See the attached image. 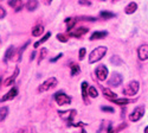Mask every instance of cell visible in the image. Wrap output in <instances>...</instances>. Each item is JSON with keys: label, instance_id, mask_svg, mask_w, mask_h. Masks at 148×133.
Wrapping results in <instances>:
<instances>
[{"label": "cell", "instance_id": "obj_7", "mask_svg": "<svg viewBox=\"0 0 148 133\" xmlns=\"http://www.w3.org/2000/svg\"><path fill=\"white\" fill-rule=\"evenodd\" d=\"M53 98H55V101L57 102V105H59V106H64V105L71 103V98L69 95H66L65 93H63V92L56 93Z\"/></svg>", "mask_w": 148, "mask_h": 133}, {"label": "cell", "instance_id": "obj_21", "mask_svg": "<svg viewBox=\"0 0 148 133\" xmlns=\"http://www.w3.org/2000/svg\"><path fill=\"white\" fill-rule=\"evenodd\" d=\"M44 33V26L43 25H36L32 29V36L33 37H40V34Z\"/></svg>", "mask_w": 148, "mask_h": 133}, {"label": "cell", "instance_id": "obj_45", "mask_svg": "<svg viewBox=\"0 0 148 133\" xmlns=\"http://www.w3.org/2000/svg\"><path fill=\"white\" fill-rule=\"evenodd\" d=\"M101 1H106V0H101Z\"/></svg>", "mask_w": 148, "mask_h": 133}, {"label": "cell", "instance_id": "obj_12", "mask_svg": "<svg viewBox=\"0 0 148 133\" xmlns=\"http://www.w3.org/2000/svg\"><path fill=\"white\" fill-rule=\"evenodd\" d=\"M18 75H19V68L17 67V68L14 69V72H13V74H12L10 77H7V79L5 80L4 86H5V87H11V86H13L14 82H16V80H17V77H18Z\"/></svg>", "mask_w": 148, "mask_h": 133}, {"label": "cell", "instance_id": "obj_38", "mask_svg": "<svg viewBox=\"0 0 148 133\" xmlns=\"http://www.w3.org/2000/svg\"><path fill=\"white\" fill-rule=\"evenodd\" d=\"M107 133H115V130L113 128V125L112 124H109V126L107 128Z\"/></svg>", "mask_w": 148, "mask_h": 133}, {"label": "cell", "instance_id": "obj_9", "mask_svg": "<svg viewBox=\"0 0 148 133\" xmlns=\"http://www.w3.org/2000/svg\"><path fill=\"white\" fill-rule=\"evenodd\" d=\"M89 29L85 26H81V28H73L71 31H69V36L70 37H82L85 33H88Z\"/></svg>", "mask_w": 148, "mask_h": 133}, {"label": "cell", "instance_id": "obj_27", "mask_svg": "<svg viewBox=\"0 0 148 133\" xmlns=\"http://www.w3.org/2000/svg\"><path fill=\"white\" fill-rule=\"evenodd\" d=\"M115 16H116L115 13H113V12H109V11H102L100 13V17L103 18V19H112Z\"/></svg>", "mask_w": 148, "mask_h": 133}, {"label": "cell", "instance_id": "obj_31", "mask_svg": "<svg viewBox=\"0 0 148 133\" xmlns=\"http://www.w3.org/2000/svg\"><path fill=\"white\" fill-rule=\"evenodd\" d=\"M77 20H87V21H95L96 18L95 17H90V16H81L76 18Z\"/></svg>", "mask_w": 148, "mask_h": 133}, {"label": "cell", "instance_id": "obj_42", "mask_svg": "<svg viewBox=\"0 0 148 133\" xmlns=\"http://www.w3.org/2000/svg\"><path fill=\"white\" fill-rule=\"evenodd\" d=\"M81 133H87V132H85V130H84V128H82V132H81Z\"/></svg>", "mask_w": 148, "mask_h": 133}, {"label": "cell", "instance_id": "obj_22", "mask_svg": "<svg viewBox=\"0 0 148 133\" xmlns=\"http://www.w3.org/2000/svg\"><path fill=\"white\" fill-rule=\"evenodd\" d=\"M77 21H78V20H77L76 18H66V19H65V23L68 24V28H66L68 32L71 31L73 28H75V25H76Z\"/></svg>", "mask_w": 148, "mask_h": 133}, {"label": "cell", "instance_id": "obj_25", "mask_svg": "<svg viewBox=\"0 0 148 133\" xmlns=\"http://www.w3.org/2000/svg\"><path fill=\"white\" fill-rule=\"evenodd\" d=\"M70 69H71V76H75V75H77V74L81 72V68L76 63H71L70 64Z\"/></svg>", "mask_w": 148, "mask_h": 133}, {"label": "cell", "instance_id": "obj_40", "mask_svg": "<svg viewBox=\"0 0 148 133\" xmlns=\"http://www.w3.org/2000/svg\"><path fill=\"white\" fill-rule=\"evenodd\" d=\"M34 56H36V52H32V55H31V57H30V61H33V59H34Z\"/></svg>", "mask_w": 148, "mask_h": 133}, {"label": "cell", "instance_id": "obj_35", "mask_svg": "<svg viewBox=\"0 0 148 133\" xmlns=\"http://www.w3.org/2000/svg\"><path fill=\"white\" fill-rule=\"evenodd\" d=\"M6 14H7L6 10H5L3 6H0V20H1V19H4V18L6 17Z\"/></svg>", "mask_w": 148, "mask_h": 133}, {"label": "cell", "instance_id": "obj_15", "mask_svg": "<svg viewBox=\"0 0 148 133\" xmlns=\"http://www.w3.org/2000/svg\"><path fill=\"white\" fill-rule=\"evenodd\" d=\"M102 93L104 95V98L108 99V100H114V99H117V95L113 92V90H110L109 88H106V87H102Z\"/></svg>", "mask_w": 148, "mask_h": 133}, {"label": "cell", "instance_id": "obj_19", "mask_svg": "<svg viewBox=\"0 0 148 133\" xmlns=\"http://www.w3.org/2000/svg\"><path fill=\"white\" fill-rule=\"evenodd\" d=\"M50 37H51V32H46V33L43 36V37H42L39 41H37V42L33 44V48H34V49H37V48H39L43 43H45V42H46L49 38H50Z\"/></svg>", "mask_w": 148, "mask_h": 133}, {"label": "cell", "instance_id": "obj_26", "mask_svg": "<svg viewBox=\"0 0 148 133\" xmlns=\"http://www.w3.org/2000/svg\"><path fill=\"white\" fill-rule=\"evenodd\" d=\"M47 49L46 48H42L40 49V52H39V57H38V64H40L44 59H45V57L47 56Z\"/></svg>", "mask_w": 148, "mask_h": 133}, {"label": "cell", "instance_id": "obj_39", "mask_svg": "<svg viewBox=\"0 0 148 133\" xmlns=\"http://www.w3.org/2000/svg\"><path fill=\"white\" fill-rule=\"evenodd\" d=\"M42 1H43V4H45V5H51L52 0H42Z\"/></svg>", "mask_w": 148, "mask_h": 133}, {"label": "cell", "instance_id": "obj_23", "mask_svg": "<svg viewBox=\"0 0 148 133\" xmlns=\"http://www.w3.org/2000/svg\"><path fill=\"white\" fill-rule=\"evenodd\" d=\"M7 115H8V107H6V106L0 107V123L4 121L7 118Z\"/></svg>", "mask_w": 148, "mask_h": 133}, {"label": "cell", "instance_id": "obj_36", "mask_svg": "<svg viewBox=\"0 0 148 133\" xmlns=\"http://www.w3.org/2000/svg\"><path fill=\"white\" fill-rule=\"evenodd\" d=\"M78 4L79 5H83V6H90L91 5V3L89 1V0H79Z\"/></svg>", "mask_w": 148, "mask_h": 133}, {"label": "cell", "instance_id": "obj_37", "mask_svg": "<svg viewBox=\"0 0 148 133\" xmlns=\"http://www.w3.org/2000/svg\"><path fill=\"white\" fill-rule=\"evenodd\" d=\"M62 57H63V54H59V55L55 56L53 58H51V59H50V62H51V63H55L56 61H58V59H59V58H62Z\"/></svg>", "mask_w": 148, "mask_h": 133}, {"label": "cell", "instance_id": "obj_33", "mask_svg": "<svg viewBox=\"0 0 148 133\" xmlns=\"http://www.w3.org/2000/svg\"><path fill=\"white\" fill-rule=\"evenodd\" d=\"M57 39L59 42H62V43H66L68 42V37H66L65 34H62V33H58L57 34Z\"/></svg>", "mask_w": 148, "mask_h": 133}, {"label": "cell", "instance_id": "obj_16", "mask_svg": "<svg viewBox=\"0 0 148 133\" xmlns=\"http://www.w3.org/2000/svg\"><path fill=\"white\" fill-rule=\"evenodd\" d=\"M14 54H16V48L13 45L8 46L6 52H5V56H4V61L5 62H8L10 59H12V57H14Z\"/></svg>", "mask_w": 148, "mask_h": 133}, {"label": "cell", "instance_id": "obj_34", "mask_svg": "<svg viewBox=\"0 0 148 133\" xmlns=\"http://www.w3.org/2000/svg\"><path fill=\"white\" fill-rule=\"evenodd\" d=\"M101 110L103 112H108V113H114V108L113 107H109V106H102Z\"/></svg>", "mask_w": 148, "mask_h": 133}, {"label": "cell", "instance_id": "obj_3", "mask_svg": "<svg viewBox=\"0 0 148 133\" xmlns=\"http://www.w3.org/2000/svg\"><path fill=\"white\" fill-rule=\"evenodd\" d=\"M139 89H140L139 81H130L126 86V88L123 89V94L126 96H135L139 93Z\"/></svg>", "mask_w": 148, "mask_h": 133}, {"label": "cell", "instance_id": "obj_5", "mask_svg": "<svg viewBox=\"0 0 148 133\" xmlns=\"http://www.w3.org/2000/svg\"><path fill=\"white\" fill-rule=\"evenodd\" d=\"M95 75H96L98 81L103 82V81L107 80V77L109 75V70L104 64H100V65H97L96 69H95Z\"/></svg>", "mask_w": 148, "mask_h": 133}, {"label": "cell", "instance_id": "obj_18", "mask_svg": "<svg viewBox=\"0 0 148 133\" xmlns=\"http://www.w3.org/2000/svg\"><path fill=\"white\" fill-rule=\"evenodd\" d=\"M136 10H138V4L134 3V1H132V3H129V4L125 7V13H126V14H133V13H135V12H136Z\"/></svg>", "mask_w": 148, "mask_h": 133}, {"label": "cell", "instance_id": "obj_44", "mask_svg": "<svg viewBox=\"0 0 148 133\" xmlns=\"http://www.w3.org/2000/svg\"><path fill=\"white\" fill-rule=\"evenodd\" d=\"M1 82H3V79H1V77H0V86H1Z\"/></svg>", "mask_w": 148, "mask_h": 133}, {"label": "cell", "instance_id": "obj_41", "mask_svg": "<svg viewBox=\"0 0 148 133\" xmlns=\"http://www.w3.org/2000/svg\"><path fill=\"white\" fill-rule=\"evenodd\" d=\"M145 133H148V126L145 127Z\"/></svg>", "mask_w": 148, "mask_h": 133}, {"label": "cell", "instance_id": "obj_13", "mask_svg": "<svg viewBox=\"0 0 148 133\" xmlns=\"http://www.w3.org/2000/svg\"><path fill=\"white\" fill-rule=\"evenodd\" d=\"M89 84L87 83V82H82V98H83V102L85 103V105H89V99H88V96H89V94H88V87Z\"/></svg>", "mask_w": 148, "mask_h": 133}, {"label": "cell", "instance_id": "obj_10", "mask_svg": "<svg viewBox=\"0 0 148 133\" xmlns=\"http://www.w3.org/2000/svg\"><path fill=\"white\" fill-rule=\"evenodd\" d=\"M17 95H18V88L17 87H13L11 90H8L1 99H0V102H6V101H11V100H13L17 98Z\"/></svg>", "mask_w": 148, "mask_h": 133}, {"label": "cell", "instance_id": "obj_14", "mask_svg": "<svg viewBox=\"0 0 148 133\" xmlns=\"http://www.w3.org/2000/svg\"><path fill=\"white\" fill-rule=\"evenodd\" d=\"M8 5L13 8L16 12H19L23 8V6H24L23 0H8Z\"/></svg>", "mask_w": 148, "mask_h": 133}, {"label": "cell", "instance_id": "obj_28", "mask_svg": "<svg viewBox=\"0 0 148 133\" xmlns=\"http://www.w3.org/2000/svg\"><path fill=\"white\" fill-rule=\"evenodd\" d=\"M88 94H89L90 98L95 99V98H97V96H98V90H97V88H95L94 86H90V87L88 88Z\"/></svg>", "mask_w": 148, "mask_h": 133}, {"label": "cell", "instance_id": "obj_32", "mask_svg": "<svg viewBox=\"0 0 148 133\" xmlns=\"http://www.w3.org/2000/svg\"><path fill=\"white\" fill-rule=\"evenodd\" d=\"M85 54H87V50H85V48H81V49H79V54H78L79 61H83L84 57H85Z\"/></svg>", "mask_w": 148, "mask_h": 133}, {"label": "cell", "instance_id": "obj_20", "mask_svg": "<svg viewBox=\"0 0 148 133\" xmlns=\"http://www.w3.org/2000/svg\"><path fill=\"white\" fill-rule=\"evenodd\" d=\"M38 1L37 0H27V3H26V10L30 11V12H33L37 10V7H38Z\"/></svg>", "mask_w": 148, "mask_h": 133}, {"label": "cell", "instance_id": "obj_17", "mask_svg": "<svg viewBox=\"0 0 148 133\" xmlns=\"http://www.w3.org/2000/svg\"><path fill=\"white\" fill-rule=\"evenodd\" d=\"M108 36L107 31H96L90 36V41H97V39H103Z\"/></svg>", "mask_w": 148, "mask_h": 133}, {"label": "cell", "instance_id": "obj_6", "mask_svg": "<svg viewBox=\"0 0 148 133\" xmlns=\"http://www.w3.org/2000/svg\"><path fill=\"white\" fill-rule=\"evenodd\" d=\"M77 114V111L76 110H69V111H58V115L62 120H64L66 124H70L72 123L73 118L76 116Z\"/></svg>", "mask_w": 148, "mask_h": 133}, {"label": "cell", "instance_id": "obj_11", "mask_svg": "<svg viewBox=\"0 0 148 133\" xmlns=\"http://www.w3.org/2000/svg\"><path fill=\"white\" fill-rule=\"evenodd\" d=\"M138 57L140 61H147L148 59V44H142L138 48Z\"/></svg>", "mask_w": 148, "mask_h": 133}, {"label": "cell", "instance_id": "obj_29", "mask_svg": "<svg viewBox=\"0 0 148 133\" xmlns=\"http://www.w3.org/2000/svg\"><path fill=\"white\" fill-rule=\"evenodd\" d=\"M29 44H30V42H26L25 44H24V45L21 46V49H20V50L18 51V55H17V58H16V61H17V62H19V61H20V59H21L23 52H24V51H25V49H26V48L29 46Z\"/></svg>", "mask_w": 148, "mask_h": 133}, {"label": "cell", "instance_id": "obj_24", "mask_svg": "<svg viewBox=\"0 0 148 133\" xmlns=\"http://www.w3.org/2000/svg\"><path fill=\"white\" fill-rule=\"evenodd\" d=\"M112 102H114V103H116V105H120V106H125V105L130 103L132 100H129V99H127V98H121V99L117 98V99L112 100Z\"/></svg>", "mask_w": 148, "mask_h": 133}, {"label": "cell", "instance_id": "obj_2", "mask_svg": "<svg viewBox=\"0 0 148 133\" xmlns=\"http://www.w3.org/2000/svg\"><path fill=\"white\" fill-rule=\"evenodd\" d=\"M57 84H58V80L56 77H49L38 87V92L44 93V92H47V90H51V89L57 87Z\"/></svg>", "mask_w": 148, "mask_h": 133}, {"label": "cell", "instance_id": "obj_1", "mask_svg": "<svg viewBox=\"0 0 148 133\" xmlns=\"http://www.w3.org/2000/svg\"><path fill=\"white\" fill-rule=\"evenodd\" d=\"M107 51H108L107 46H103V45L97 46L89 55V63L94 64V63H97L98 61H101V59L107 55Z\"/></svg>", "mask_w": 148, "mask_h": 133}, {"label": "cell", "instance_id": "obj_8", "mask_svg": "<svg viewBox=\"0 0 148 133\" xmlns=\"http://www.w3.org/2000/svg\"><path fill=\"white\" fill-rule=\"evenodd\" d=\"M122 82H123L122 75L119 74V72H113L112 76H110L109 80L107 81V84L110 87H119V86H121Z\"/></svg>", "mask_w": 148, "mask_h": 133}, {"label": "cell", "instance_id": "obj_30", "mask_svg": "<svg viewBox=\"0 0 148 133\" xmlns=\"http://www.w3.org/2000/svg\"><path fill=\"white\" fill-rule=\"evenodd\" d=\"M110 62H112L114 65H121V64H123V61H122V59L119 57V56H112V57H110Z\"/></svg>", "mask_w": 148, "mask_h": 133}, {"label": "cell", "instance_id": "obj_4", "mask_svg": "<svg viewBox=\"0 0 148 133\" xmlns=\"http://www.w3.org/2000/svg\"><path fill=\"white\" fill-rule=\"evenodd\" d=\"M145 112H146V108H145L143 105L135 107L134 110H133V112L129 114V120H130L132 123H136V121H139V120L142 119V116L145 115Z\"/></svg>", "mask_w": 148, "mask_h": 133}, {"label": "cell", "instance_id": "obj_43", "mask_svg": "<svg viewBox=\"0 0 148 133\" xmlns=\"http://www.w3.org/2000/svg\"><path fill=\"white\" fill-rule=\"evenodd\" d=\"M113 3H117V1H120V0H112Z\"/></svg>", "mask_w": 148, "mask_h": 133}]
</instances>
